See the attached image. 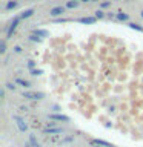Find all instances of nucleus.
<instances>
[{
  "instance_id": "a878e982",
  "label": "nucleus",
  "mask_w": 143,
  "mask_h": 147,
  "mask_svg": "<svg viewBox=\"0 0 143 147\" xmlns=\"http://www.w3.org/2000/svg\"><path fill=\"white\" fill-rule=\"evenodd\" d=\"M14 52H16V54H20V52H22V46H16V48H14Z\"/></svg>"
},
{
  "instance_id": "9b49d317",
  "label": "nucleus",
  "mask_w": 143,
  "mask_h": 147,
  "mask_svg": "<svg viewBox=\"0 0 143 147\" xmlns=\"http://www.w3.org/2000/svg\"><path fill=\"white\" fill-rule=\"evenodd\" d=\"M32 34H35V35H39L40 38H43V37H48L49 32L46 29H34V31H32Z\"/></svg>"
},
{
  "instance_id": "f3484780",
  "label": "nucleus",
  "mask_w": 143,
  "mask_h": 147,
  "mask_svg": "<svg viewBox=\"0 0 143 147\" xmlns=\"http://www.w3.org/2000/svg\"><path fill=\"white\" fill-rule=\"evenodd\" d=\"M94 17L97 18V20H100V18H103V17H105V12L101 11V9H97V11L94 12Z\"/></svg>"
},
{
  "instance_id": "412c9836",
  "label": "nucleus",
  "mask_w": 143,
  "mask_h": 147,
  "mask_svg": "<svg viewBox=\"0 0 143 147\" xmlns=\"http://www.w3.org/2000/svg\"><path fill=\"white\" fill-rule=\"evenodd\" d=\"M5 87H6L8 90H16V84H14V83H6V84H5Z\"/></svg>"
},
{
  "instance_id": "7ed1b4c3",
  "label": "nucleus",
  "mask_w": 143,
  "mask_h": 147,
  "mask_svg": "<svg viewBox=\"0 0 143 147\" xmlns=\"http://www.w3.org/2000/svg\"><path fill=\"white\" fill-rule=\"evenodd\" d=\"M12 119L16 121V124H17V127H18V130H20V132L25 133L28 130V124H26V121L22 117H18V115H12Z\"/></svg>"
},
{
  "instance_id": "b1692460",
  "label": "nucleus",
  "mask_w": 143,
  "mask_h": 147,
  "mask_svg": "<svg viewBox=\"0 0 143 147\" xmlns=\"http://www.w3.org/2000/svg\"><path fill=\"white\" fill-rule=\"evenodd\" d=\"M108 6H111V2H101L100 3V8H108Z\"/></svg>"
},
{
  "instance_id": "5701e85b",
  "label": "nucleus",
  "mask_w": 143,
  "mask_h": 147,
  "mask_svg": "<svg viewBox=\"0 0 143 147\" xmlns=\"http://www.w3.org/2000/svg\"><path fill=\"white\" fill-rule=\"evenodd\" d=\"M28 67H29L31 71H32V69H35V61H34V60H29V61H28Z\"/></svg>"
},
{
  "instance_id": "393cba45",
  "label": "nucleus",
  "mask_w": 143,
  "mask_h": 147,
  "mask_svg": "<svg viewBox=\"0 0 143 147\" xmlns=\"http://www.w3.org/2000/svg\"><path fill=\"white\" fill-rule=\"evenodd\" d=\"M46 127H55V121H52V119H51L49 123H46Z\"/></svg>"
},
{
  "instance_id": "c756f323",
  "label": "nucleus",
  "mask_w": 143,
  "mask_h": 147,
  "mask_svg": "<svg viewBox=\"0 0 143 147\" xmlns=\"http://www.w3.org/2000/svg\"><path fill=\"white\" fill-rule=\"evenodd\" d=\"M140 16H142V17H143V11H140Z\"/></svg>"
},
{
  "instance_id": "f8f14e48",
  "label": "nucleus",
  "mask_w": 143,
  "mask_h": 147,
  "mask_svg": "<svg viewBox=\"0 0 143 147\" xmlns=\"http://www.w3.org/2000/svg\"><path fill=\"white\" fill-rule=\"evenodd\" d=\"M115 17H117V20H120V22H128V18H129V16L126 12H123V11H118Z\"/></svg>"
},
{
  "instance_id": "423d86ee",
  "label": "nucleus",
  "mask_w": 143,
  "mask_h": 147,
  "mask_svg": "<svg viewBox=\"0 0 143 147\" xmlns=\"http://www.w3.org/2000/svg\"><path fill=\"white\" fill-rule=\"evenodd\" d=\"M65 11H66V6H54L52 9H49V16L51 17H60L65 14Z\"/></svg>"
},
{
  "instance_id": "a211bd4d",
  "label": "nucleus",
  "mask_w": 143,
  "mask_h": 147,
  "mask_svg": "<svg viewBox=\"0 0 143 147\" xmlns=\"http://www.w3.org/2000/svg\"><path fill=\"white\" fill-rule=\"evenodd\" d=\"M6 52V43H5V40L0 41V54H5Z\"/></svg>"
},
{
  "instance_id": "4be33fe9",
  "label": "nucleus",
  "mask_w": 143,
  "mask_h": 147,
  "mask_svg": "<svg viewBox=\"0 0 143 147\" xmlns=\"http://www.w3.org/2000/svg\"><path fill=\"white\" fill-rule=\"evenodd\" d=\"M74 141V136H66L65 140H62V144H66V142H72Z\"/></svg>"
},
{
  "instance_id": "f03ea898",
  "label": "nucleus",
  "mask_w": 143,
  "mask_h": 147,
  "mask_svg": "<svg viewBox=\"0 0 143 147\" xmlns=\"http://www.w3.org/2000/svg\"><path fill=\"white\" fill-rule=\"evenodd\" d=\"M23 98H26V100H43L45 98V94L43 92H23L22 94Z\"/></svg>"
},
{
  "instance_id": "f257e3e1",
  "label": "nucleus",
  "mask_w": 143,
  "mask_h": 147,
  "mask_svg": "<svg viewBox=\"0 0 143 147\" xmlns=\"http://www.w3.org/2000/svg\"><path fill=\"white\" fill-rule=\"evenodd\" d=\"M20 16L18 17H14V20L11 22V25H9V28H8V31H6V38H11L12 37V34L16 32V29H17V26H18V23H20Z\"/></svg>"
},
{
  "instance_id": "20e7f679",
  "label": "nucleus",
  "mask_w": 143,
  "mask_h": 147,
  "mask_svg": "<svg viewBox=\"0 0 143 147\" xmlns=\"http://www.w3.org/2000/svg\"><path fill=\"white\" fill-rule=\"evenodd\" d=\"M48 119H52V121H62V123H69L71 121L69 117H66V115H63V113H49Z\"/></svg>"
},
{
  "instance_id": "ddd939ff",
  "label": "nucleus",
  "mask_w": 143,
  "mask_h": 147,
  "mask_svg": "<svg viewBox=\"0 0 143 147\" xmlns=\"http://www.w3.org/2000/svg\"><path fill=\"white\" fill-rule=\"evenodd\" d=\"M17 2L16 0H9V2L6 3V6H5V9H6V11H12V9H16L17 8Z\"/></svg>"
},
{
  "instance_id": "c85d7f7f",
  "label": "nucleus",
  "mask_w": 143,
  "mask_h": 147,
  "mask_svg": "<svg viewBox=\"0 0 143 147\" xmlns=\"http://www.w3.org/2000/svg\"><path fill=\"white\" fill-rule=\"evenodd\" d=\"M78 2H91V0H78Z\"/></svg>"
},
{
  "instance_id": "cd10ccee",
  "label": "nucleus",
  "mask_w": 143,
  "mask_h": 147,
  "mask_svg": "<svg viewBox=\"0 0 143 147\" xmlns=\"http://www.w3.org/2000/svg\"><path fill=\"white\" fill-rule=\"evenodd\" d=\"M25 147H32V146H31V142L28 141V142H25Z\"/></svg>"
},
{
  "instance_id": "1a4fd4ad",
  "label": "nucleus",
  "mask_w": 143,
  "mask_h": 147,
  "mask_svg": "<svg viewBox=\"0 0 143 147\" xmlns=\"http://www.w3.org/2000/svg\"><path fill=\"white\" fill-rule=\"evenodd\" d=\"M34 8H29V9H26V11H23L22 14H20V18L23 20V18H28V17H31V16H34Z\"/></svg>"
},
{
  "instance_id": "bb28decb",
  "label": "nucleus",
  "mask_w": 143,
  "mask_h": 147,
  "mask_svg": "<svg viewBox=\"0 0 143 147\" xmlns=\"http://www.w3.org/2000/svg\"><path fill=\"white\" fill-rule=\"evenodd\" d=\"M5 90H6V87H2V89H0V98H5Z\"/></svg>"
},
{
  "instance_id": "4468645a",
  "label": "nucleus",
  "mask_w": 143,
  "mask_h": 147,
  "mask_svg": "<svg viewBox=\"0 0 143 147\" xmlns=\"http://www.w3.org/2000/svg\"><path fill=\"white\" fill-rule=\"evenodd\" d=\"M29 142H31L32 147H42V146L39 144V141H37V138H35L34 133H29Z\"/></svg>"
},
{
  "instance_id": "2eb2a0df",
  "label": "nucleus",
  "mask_w": 143,
  "mask_h": 147,
  "mask_svg": "<svg viewBox=\"0 0 143 147\" xmlns=\"http://www.w3.org/2000/svg\"><path fill=\"white\" fill-rule=\"evenodd\" d=\"M77 5H78V0H68L65 6L69 8V9H74V8H77Z\"/></svg>"
},
{
  "instance_id": "2f4dec72",
  "label": "nucleus",
  "mask_w": 143,
  "mask_h": 147,
  "mask_svg": "<svg viewBox=\"0 0 143 147\" xmlns=\"http://www.w3.org/2000/svg\"><path fill=\"white\" fill-rule=\"evenodd\" d=\"M92 147H99V146H92Z\"/></svg>"
},
{
  "instance_id": "9d476101",
  "label": "nucleus",
  "mask_w": 143,
  "mask_h": 147,
  "mask_svg": "<svg viewBox=\"0 0 143 147\" xmlns=\"http://www.w3.org/2000/svg\"><path fill=\"white\" fill-rule=\"evenodd\" d=\"M16 84L22 86V87H31V83L28 80H23V78H16Z\"/></svg>"
},
{
  "instance_id": "0eeeda50",
  "label": "nucleus",
  "mask_w": 143,
  "mask_h": 147,
  "mask_svg": "<svg viewBox=\"0 0 143 147\" xmlns=\"http://www.w3.org/2000/svg\"><path fill=\"white\" fill-rule=\"evenodd\" d=\"M91 146H99V147H112V144L105 140H100V138H94L91 140Z\"/></svg>"
},
{
  "instance_id": "6ab92c4d",
  "label": "nucleus",
  "mask_w": 143,
  "mask_h": 147,
  "mask_svg": "<svg viewBox=\"0 0 143 147\" xmlns=\"http://www.w3.org/2000/svg\"><path fill=\"white\" fill-rule=\"evenodd\" d=\"M29 40L31 41H37V43H40V41H42V38H40L39 35H35V34H31L29 35Z\"/></svg>"
},
{
  "instance_id": "39448f33",
  "label": "nucleus",
  "mask_w": 143,
  "mask_h": 147,
  "mask_svg": "<svg viewBox=\"0 0 143 147\" xmlns=\"http://www.w3.org/2000/svg\"><path fill=\"white\" fill-rule=\"evenodd\" d=\"M45 135H63L65 129L63 127H46L43 130Z\"/></svg>"
},
{
  "instance_id": "dca6fc26",
  "label": "nucleus",
  "mask_w": 143,
  "mask_h": 147,
  "mask_svg": "<svg viewBox=\"0 0 143 147\" xmlns=\"http://www.w3.org/2000/svg\"><path fill=\"white\" fill-rule=\"evenodd\" d=\"M129 28H131V29H136L138 32H143V28L140 25H137V23H129Z\"/></svg>"
},
{
  "instance_id": "aec40b11",
  "label": "nucleus",
  "mask_w": 143,
  "mask_h": 147,
  "mask_svg": "<svg viewBox=\"0 0 143 147\" xmlns=\"http://www.w3.org/2000/svg\"><path fill=\"white\" fill-rule=\"evenodd\" d=\"M42 74H43V71H42V69H32V71H31V75H34V77L42 75Z\"/></svg>"
},
{
  "instance_id": "6e6552de",
  "label": "nucleus",
  "mask_w": 143,
  "mask_h": 147,
  "mask_svg": "<svg viewBox=\"0 0 143 147\" xmlns=\"http://www.w3.org/2000/svg\"><path fill=\"white\" fill-rule=\"evenodd\" d=\"M78 22L85 23V25H94V23L97 22V18L95 17H82V18H78Z\"/></svg>"
},
{
  "instance_id": "7c9ffc66",
  "label": "nucleus",
  "mask_w": 143,
  "mask_h": 147,
  "mask_svg": "<svg viewBox=\"0 0 143 147\" xmlns=\"http://www.w3.org/2000/svg\"><path fill=\"white\" fill-rule=\"evenodd\" d=\"M91 2H99V0H91Z\"/></svg>"
}]
</instances>
